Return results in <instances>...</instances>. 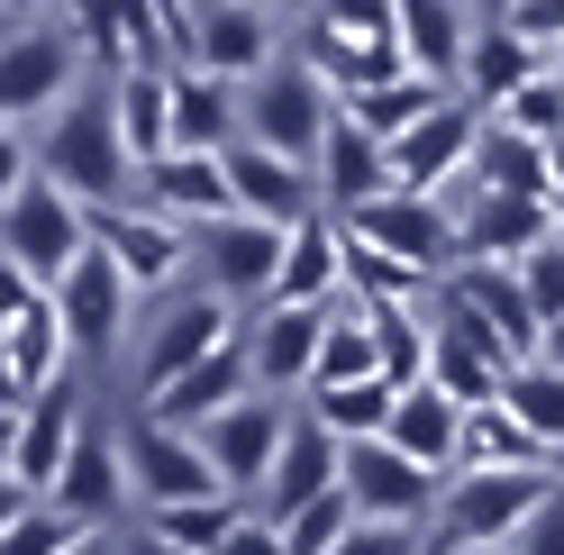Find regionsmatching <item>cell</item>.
Here are the masks:
<instances>
[{
	"mask_svg": "<svg viewBox=\"0 0 564 555\" xmlns=\"http://www.w3.org/2000/svg\"><path fill=\"white\" fill-rule=\"evenodd\" d=\"M37 173L46 183H64L83 200V210H110V200H137V146H128V128H119V91L110 74H83L74 91L55 100V110L37 119Z\"/></svg>",
	"mask_w": 564,
	"mask_h": 555,
	"instance_id": "6da1fadb",
	"label": "cell"
},
{
	"mask_svg": "<svg viewBox=\"0 0 564 555\" xmlns=\"http://www.w3.org/2000/svg\"><path fill=\"white\" fill-rule=\"evenodd\" d=\"M546 492H555L546 465H455L437 510H429V529H437L429 546H510L519 519L538 510Z\"/></svg>",
	"mask_w": 564,
	"mask_h": 555,
	"instance_id": "7a4b0ae2",
	"label": "cell"
},
{
	"mask_svg": "<svg viewBox=\"0 0 564 555\" xmlns=\"http://www.w3.org/2000/svg\"><path fill=\"white\" fill-rule=\"evenodd\" d=\"M328 119H337V91H328V74L310 55H273L264 74L246 83V137L273 146V155H292V164L319 155Z\"/></svg>",
	"mask_w": 564,
	"mask_h": 555,
	"instance_id": "3957f363",
	"label": "cell"
},
{
	"mask_svg": "<svg viewBox=\"0 0 564 555\" xmlns=\"http://www.w3.org/2000/svg\"><path fill=\"white\" fill-rule=\"evenodd\" d=\"M346 237L356 247H373V255H392V264H410V273H437L465 255V237H455V210H446V192H373V200H356L346 210Z\"/></svg>",
	"mask_w": 564,
	"mask_h": 555,
	"instance_id": "277c9868",
	"label": "cell"
},
{
	"mask_svg": "<svg viewBox=\"0 0 564 555\" xmlns=\"http://www.w3.org/2000/svg\"><path fill=\"white\" fill-rule=\"evenodd\" d=\"M91 74V46L74 37V19H37V28H10L0 37V119L28 128V119H46L64 91H74Z\"/></svg>",
	"mask_w": 564,
	"mask_h": 555,
	"instance_id": "5b68a950",
	"label": "cell"
},
{
	"mask_svg": "<svg viewBox=\"0 0 564 555\" xmlns=\"http://www.w3.org/2000/svg\"><path fill=\"white\" fill-rule=\"evenodd\" d=\"M83 247H91V210H83V200L64 192V183L28 173V183H19V200L0 210V255H10L28 283H46V292H55V273L74 264Z\"/></svg>",
	"mask_w": 564,
	"mask_h": 555,
	"instance_id": "8992f818",
	"label": "cell"
},
{
	"mask_svg": "<svg viewBox=\"0 0 564 555\" xmlns=\"http://www.w3.org/2000/svg\"><path fill=\"white\" fill-rule=\"evenodd\" d=\"M46 301H55L64 337H74V356H110V346L128 337V309L147 301V292H137V283H128V264L91 237V247L55 273V292H46Z\"/></svg>",
	"mask_w": 564,
	"mask_h": 555,
	"instance_id": "52a82bcc",
	"label": "cell"
},
{
	"mask_svg": "<svg viewBox=\"0 0 564 555\" xmlns=\"http://www.w3.org/2000/svg\"><path fill=\"white\" fill-rule=\"evenodd\" d=\"M246 319H237V301L219 292V283H200V292H164L155 301V319H147V337H137V383H173L183 364H200L209 346H228Z\"/></svg>",
	"mask_w": 564,
	"mask_h": 555,
	"instance_id": "ba28073f",
	"label": "cell"
},
{
	"mask_svg": "<svg viewBox=\"0 0 564 555\" xmlns=\"http://www.w3.org/2000/svg\"><path fill=\"white\" fill-rule=\"evenodd\" d=\"M119 456H128V492L147 501V510H164V501H200V492H228L219 465L200 456V437L173 428V420H155V410H137V420H128Z\"/></svg>",
	"mask_w": 564,
	"mask_h": 555,
	"instance_id": "9c48e42d",
	"label": "cell"
},
{
	"mask_svg": "<svg viewBox=\"0 0 564 555\" xmlns=\"http://www.w3.org/2000/svg\"><path fill=\"white\" fill-rule=\"evenodd\" d=\"M337 482L356 492V519H419V529H429V510L446 492V474L419 465V456H401L392 437H346Z\"/></svg>",
	"mask_w": 564,
	"mask_h": 555,
	"instance_id": "30bf717a",
	"label": "cell"
},
{
	"mask_svg": "<svg viewBox=\"0 0 564 555\" xmlns=\"http://www.w3.org/2000/svg\"><path fill=\"white\" fill-rule=\"evenodd\" d=\"M319 346H328V301H264L246 319V373H256V392H282V401L310 392Z\"/></svg>",
	"mask_w": 564,
	"mask_h": 555,
	"instance_id": "8fae6325",
	"label": "cell"
},
{
	"mask_svg": "<svg viewBox=\"0 0 564 555\" xmlns=\"http://www.w3.org/2000/svg\"><path fill=\"white\" fill-rule=\"evenodd\" d=\"M282 428H292L282 392H237L228 410H209L192 437H200V456L219 465V482H228V492H246V501H256V482H264V465H273Z\"/></svg>",
	"mask_w": 564,
	"mask_h": 555,
	"instance_id": "7c38bea8",
	"label": "cell"
},
{
	"mask_svg": "<svg viewBox=\"0 0 564 555\" xmlns=\"http://www.w3.org/2000/svg\"><path fill=\"white\" fill-rule=\"evenodd\" d=\"M91 237L128 264L137 292H173V283H183V264H192V228L164 219L155 200H110V210H91Z\"/></svg>",
	"mask_w": 564,
	"mask_h": 555,
	"instance_id": "4fadbf2b",
	"label": "cell"
},
{
	"mask_svg": "<svg viewBox=\"0 0 564 555\" xmlns=\"http://www.w3.org/2000/svg\"><path fill=\"white\" fill-rule=\"evenodd\" d=\"M474 137H482V100L446 91L410 137H392V183L401 192H446L455 173H474Z\"/></svg>",
	"mask_w": 564,
	"mask_h": 555,
	"instance_id": "5bb4252c",
	"label": "cell"
},
{
	"mask_svg": "<svg viewBox=\"0 0 564 555\" xmlns=\"http://www.w3.org/2000/svg\"><path fill=\"white\" fill-rule=\"evenodd\" d=\"M137 200H155L164 219H183V228H209V219H228L237 210V192H228V155L219 146H164L137 164Z\"/></svg>",
	"mask_w": 564,
	"mask_h": 555,
	"instance_id": "9a60e30c",
	"label": "cell"
},
{
	"mask_svg": "<svg viewBox=\"0 0 564 555\" xmlns=\"http://www.w3.org/2000/svg\"><path fill=\"white\" fill-rule=\"evenodd\" d=\"M83 428H91V420H83V373L64 364L55 383H37V392L19 401V428H10V474L46 492V482H55V465L74 456V437H83Z\"/></svg>",
	"mask_w": 564,
	"mask_h": 555,
	"instance_id": "2e32d148",
	"label": "cell"
},
{
	"mask_svg": "<svg viewBox=\"0 0 564 555\" xmlns=\"http://www.w3.org/2000/svg\"><path fill=\"white\" fill-rule=\"evenodd\" d=\"M192 255H200V273H209V283H219L237 309H256V301L273 292V264H282V228H273V219H246V210H228V219L192 228Z\"/></svg>",
	"mask_w": 564,
	"mask_h": 555,
	"instance_id": "e0dca14e",
	"label": "cell"
},
{
	"mask_svg": "<svg viewBox=\"0 0 564 555\" xmlns=\"http://www.w3.org/2000/svg\"><path fill=\"white\" fill-rule=\"evenodd\" d=\"M510 364H519L510 346L491 337V328L474 319V309H455V301L437 292V319H429V383H446L455 401H491Z\"/></svg>",
	"mask_w": 564,
	"mask_h": 555,
	"instance_id": "ac0fdd59",
	"label": "cell"
},
{
	"mask_svg": "<svg viewBox=\"0 0 564 555\" xmlns=\"http://www.w3.org/2000/svg\"><path fill=\"white\" fill-rule=\"evenodd\" d=\"M337 465H346V437L328 420H310V410H292V428H282L273 465L256 482V519H292L310 492H328V482H337Z\"/></svg>",
	"mask_w": 564,
	"mask_h": 555,
	"instance_id": "d6986e66",
	"label": "cell"
},
{
	"mask_svg": "<svg viewBox=\"0 0 564 555\" xmlns=\"http://www.w3.org/2000/svg\"><path fill=\"white\" fill-rule=\"evenodd\" d=\"M273 55H282V37H273V0H200V19H192V64L256 83Z\"/></svg>",
	"mask_w": 564,
	"mask_h": 555,
	"instance_id": "ffe728a7",
	"label": "cell"
},
{
	"mask_svg": "<svg viewBox=\"0 0 564 555\" xmlns=\"http://www.w3.org/2000/svg\"><path fill=\"white\" fill-rule=\"evenodd\" d=\"M219 155H228V192H237V210H246V219L292 228V219L319 210V183H310V164L256 146V137H237V146H219Z\"/></svg>",
	"mask_w": 564,
	"mask_h": 555,
	"instance_id": "44dd1931",
	"label": "cell"
},
{
	"mask_svg": "<svg viewBox=\"0 0 564 555\" xmlns=\"http://www.w3.org/2000/svg\"><path fill=\"white\" fill-rule=\"evenodd\" d=\"M310 183H319V210H337V219H346L356 200L392 192V146L337 110V119H328V137H319V155H310Z\"/></svg>",
	"mask_w": 564,
	"mask_h": 555,
	"instance_id": "7402d4cb",
	"label": "cell"
},
{
	"mask_svg": "<svg viewBox=\"0 0 564 555\" xmlns=\"http://www.w3.org/2000/svg\"><path fill=\"white\" fill-rule=\"evenodd\" d=\"M546 64H555V46H538L519 19H482L474 37H465V74H455V91L482 100V110H501L519 83H538V74H546Z\"/></svg>",
	"mask_w": 564,
	"mask_h": 555,
	"instance_id": "603a6c76",
	"label": "cell"
},
{
	"mask_svg": "<svg viewBox=\"0 0 564 555\" xmlns=\"http://www.w3.org/2000/svg\"><path fill=\"white\" fill-rule=\"evenodd\" d=\"M337 292H346V219L337 210H310V219L282 228V264H273V292L264 301H337Z\"/></svg>",
	"mask_w": 564,
	"mask_h": 555,
	"instance_id": "cb8c5ba5",
	"label": "cell"
},
{
	"mask_svg": "<svg viewBox=\"0 0 564 555\" xmlns=\"http://www.w3.org/2000/svg\"><path fill=\"white\" fill-rule=\"evenodd\" d=\"M64 19H74V37L91 46L100 74L147 64V55H173V28H164L155 0H64Z\"/></svg>",
	"mask_w": 564,
	"mask_h": 555,
	"instance_id": "d4e9b609",
	"label": "cell"
},
{
	"mask_svg": "<svg viewBox=\"0 0 564 555\" xmlns=\"http://www.w3.org/2000/svg\"><path fill=\"white\" fill-rule=\"evenodd\" d=\"M46 501H55V510H74V519H91V529H110V519L137 501V492H128V456H119V437L83 428V437H74V456L55 465Z\"/></svg>",
	"mask_w": 564,
	"mask_h": 555,
	"instance_id": "484cf974",
	"label": "cell"
},
{
	"mask_svg": "<svg viewBox=\"0 0 564 555\" xmlns=\"http://www.w3.org/2000/svg\"><path fill=\"white\" fill-rule=\"evenodd\" d=\"M246 137V83L173 55V146H237Z\"/></svg>",
	"mask_w": 564,
	"mask_h": 555,
	"instance_id": "4316f807",
	"label": "cell"
},
{
	"mask_svg": "<svg viewBox=\"0 0 564 555\" xmlns=\"http://www.w3.org/2000/svg\"><path fill=\"white\" fill-rule=\"evenodd\" d=\"M237 392H256V373H246V328L228 337V346H209L200 364H183L173 383H155V392H137L155 410V420H173V428H200L209 410H228Z\"/></svg>",
	"mask_w": 564,
	"mask_h": 555,
	"instance_id": "83f0119b",
	"label": "cell"
},
{
	"mask_svg": "<svg viewBox=\"0 0 564 555\" xmlns=\"http://www.w3.org/2000/svg\"><path fill=\"white\" fill-rule=\"evenodd\" d=\"M474 192H538V200H555V137L519 128V119H501V110H482Z\"/></svg>",
	"mask_w": 564,
	"mask_h": 555,
	"instance_id": "f1b7e54d",
	"label": "cell"
},
{
	"mask_svg": "<svg viewBox=\"0 0 564 555\" xmlns=\"http://www.w3.org/2000/svg\"><path fill=\"white\" fill-rule=\"evenodd\" d=\"M401 446V456H419V465H437V474H455L465 465V401H455L446 383H401V401H392V428H382Z\"/></svg>",
	"mask_w": 564,
	"mask_h": 555,
	"instance_id": "f546056e",
	"label": "cell"
},
{
	"mask_svg": "<svg viewBox=\"0 0 564 555\" xmlns=\"http://www.w3.org/2000/svg\"><path fill=\"white\" fill-rule=\"evenodd\" d=\"M455 237H465V255L519 264L538 237H555V200H538V192H474V210L455 219Z\"/></svg>",
	"mask_w": 564,
	"mask_h": 555,
	"instance_id": "4dcf8cb0",
	"label": "cell"
},
{
	"mask_svg": "<svg viewBox=\"0 0 564 555\" xmlns=\"http://www.w3.org/2000/svg\"><path fill=\"white\" fill-rule=\"evenodd\" d=\"M392 37H401V55L419 64V74L455 83V74H465L474 19H465V0H401V10H392Z\"/></svg>",
	"mask_w": 564,
	"mask_h": 555,
	"instance_id": "1f68e13d",
	"label": "cell"
},
{
	"mask_svg": "<svg viewBox=\"0 0 564 555\" xmlns=\"http://www.w3.org/2000/svg\"><path fill=\"white\" fill-rule=\"evenodd\" d=\"M110 91H119V128H128L137 164H147V155H164V146H173V55L119 64V74H110Z\"/></svg>",
	"mask_w": 564,
	"mask_h": 555,
	"instance_id": "d6a6232c",
	"label": "cell"
},
{
	"mask_svg": "<svg viewBox=\"0 0 564 555\" xmlns=\"http://www.w3.org/2000/svg\"><path fill=\"white\" fill-rule=\"evenodd\" d=\"M446 91H455V83H437V74H419V64H410V74H382V83H365V91H346L337 110L356 119V128H373L382 146H392V137H410V128L429 119Z\"/></svg>",
	"mask_w": 564,
	"mask_h": 555,
	"instance_id": "836d02e7",
	"label": "cell"
},
{
	"mask_svg": "<svg viewBox=\"0 0 564 555\" xmlns=\"http://www.w3.org/2000/svg\"><path fill=\"white\" fill-rule=\"evenodd\" d=\"M392 401H401L392 373H346V383H310L301 392V410L328 420L337 437H382V428H392Z\"/></svg>",
	"mask_w": 564,
	"mask_h": 555,
	"instance_id": "e575fe53",
	"label": "cell"
},
{
	"mask_svg": "<svg viewBox=\"0 0 564 555\" xmlns=\"http://www.w3.org/2000/svg\"><path fill=\"white\" fill-rule=\"evenodd\" d=\"M465 465H546V437L528 428L501 392H491V401H465Z\"/></svg>",
	"mask_w": 564,
	"mask_h": 555,
	"instance_id": "d590c367",
	"label": "cell"
},
{
	"mask_svg": "<svg viewBox=\"0 0 564 555\" xmlns=\"http://www.w3.org/2000/svg\"><path fill=\"white\" fill-rule=\"evenodd\" d=\"M246 510H256L246 492H200V501H164V510H147V529H155V537H173L183 555H219V546H228V529H237Z\"/></svg>",
	"mask_w": 564,
	"mask_h": 555,
	"instance_id": "8d00e7d4",
	"label": "cell"
},
{
	"mask_svg": "<svg viewBox=\"0 0 564 555\" xmlns=\"http://www.w3.org/2000/svg\"><path fill=\"white\" fill-rule=\"evenodd\" d=\"M501 401L519 410L528 428H538L546 446H564V364H546V356H519L510 373H501Z\"/></svg>",
	"mask_w": 564,
	"mask_h": 555,
	"instance_id": "74e56055",
	"label": "cell"
},
{
	"mask_svg": "<svg viewBox=\"0 0 564 555\" xmlns=\"http://www.w3.org/2000/svg\"><path fill=\"white\" fill-rule=\"evenodd\" d=\"M0 346H10V364H19V383H28V392H37V383H55V373L74 364V337H64L55 301H37V309H28V319L0 337Z\"/></svg>",
	"mask_w": 564,
	"mask_h": 555,
	"instance_id": "f35d334b",
	"label": "cell"
},
{
	"mask_svg": "<svg viewBox=\"0 0 564 555\" xmlns=\"http://www.w3.org/2000/svg\"><path fill=\"white\" fill-rule=\"evenodd\" d=\"M273 529H282V546H292V555H328L346 529H356V492H346V482H328V492H310L292 519H273Z\"/></svg>",
	"mask_w": 564,
	"mask_h": 555,
	"instance_id": "ab89813d",
	"label": "cell"
},
{
	"mask_svg": "<svg viewBox=\"0 0 564 555\" xmlns=\"http://www.w3.org/2000/svg\"><path fill=\"white\" fill-rule=\"evenodd\" d=\"M91 529V519H74V510H55L46 492L37 501H28L19 519H10V529H0V555H64V546H74Z\"/></svg>",
	"mask_w": 564,
	"mask_h": 555,
	"instance_id": "60d3db41",
	"label": "cell"
},
{
	"mask_svg": "<svg viewBox=\"0 0 564 555\" xmlns=\"http://www.w3.org/2000/svg\"><path fill=\"white\" fill-rule=\"evenodd\" d=\"M519 283H528V301H538V319H555V309H564V228L538 237V247L519 255Z\"/></svg>",
	"mask_w": 564,
	"mask_h": 555,
	"instance_id": "b9f144b4",
	"label": "cell"
},
{
	"mask_svg": "<svg viewBox=\"0 0 564 555\" xmlns=\"http://www.w3.org/2000/svg\"><path fill=\"white\" fill-rule=\"evenodd\" d=\"M328 555H429V537H419V519H356Z\"/></svg>",
	"mask_w": 564,
	"mask_h": 555,
	"instance_id": "7bdbcfd3",
	"label": "cell"
},
{
	"mask_svg": "<svg viewBox=\"0 0 564 555\" xmlns=\"http://www.w3.org/2000/svg\"><path fill=\"white\" fill-rule=\"evenodd\" d=\"M501 119H519V128H538V137H564V91H555V74H538V83H519V91L501 100Z\"/></svg>",
	"mask_w": 564,
	"mask_h": 555,
	"instance_id": "ee69618b",
	"label": "cell"
},
{
	"mask_svg": "<svg viewBox=\"0 0 564 555\" xmlns=\"http://www.w3.org/2000/svg\"><path fill=\"white\" fill-rule=\"evenodd\" d=\"M392 10L401 0H310L319 28H356V37H392Z\"/></svg>",
	"mask_w": 564,
	"mask_h": 555,
	"instance_id": "f6af8a7d",
	"label": "cell"
},
{
	"mask_svg": "<svg viewBox=\"0 0 564 555\" xmlns=\"http://www.w3.org/2000/svg\"><path fill=\"white\" fill-rule=\"evenodd\" d=\"M510 555H564V492H546L538 510L519 519V537H510Z\"/></svg>",
	"mask_w": 564,
	"mask_h": 555,
	"instance_id": "bcb514c9",
	"label": "cell"
},
{
	"mask_svg": "<svg viewBox=\"0 0 564 555\" xmlns=\"http://www.w3.org/2000/svg\"><path fill=\"white\" fill-rule=\"evenodd\" d=\"M28 173H37V146H28V128H10V119H0V210L19 200V183H28Z\"/></svg>",
	"mask_w": 564,
	"mask_h": 555,
	"instance_id": "7dc6e473",
	"label": "cell"
},
{
	"mask_svg": "<svg viewBox=\"0 0 564 555\" xmlns=\"http://www.w3.org/2000/svg\"><path fill=\"white\" fill-rule=\"evenodd\" d=\"M37 301H46V283H28V273H19L10 255H0V337H10V328H19Z\"/></svg>",
	"mask_w": 564,
	"mask_h": 555,
	"instance_id": "c3c4849f",
	"label": "cell"
},
{
	"mask_svg": "<svg viewBox=\"0 0 564 555\" xmlns=\"http://www.w3.org/2000/svg\"><path fill=\"white\" fill-rule=\"evenodd\" d=\"M219 555H292V546H282V529H273V519H256V510H246L237 529H228V546H219Z\"/></svg>",
	"mask_w": 564,
	"mask_h": 555,
	"instance_id": "681fc988",
	"label": "cell"
},
{
	"mask_svg": "<svg viewBox=\"0 0 564 555\" xmlns=\"http://www.w3.org/2000/svg\"><path fill=\"white\" fill-rule=\"evenodd\" d=\"M28 501H37V482H19V474H10V465H0V529H10V519H19V510H28Z\"/></svg>",
	"mask_w": 564,
	"mask_h": 555,
	"instance_id": "f907efd6",
	"label": "cell"
},
{
	"mask_svg": "<svg viewBox=\"0 0 564 555\" xmlns=\"http://www.w3.org/2000/svg\"><path fill=\"white\" fill-rule=\"evenodd\" d=\"M28 401V383H19V364H10V346H0V410H19Z\"/></svg>",
	"mask_w": 564,
	"mask_h": 555,
	"instance_id": "816d5d0a",
	"label": "cell"
},
{
	"mask_svg": "<svg viewBox=\"0 0 564 555\" xmlns=\"http://www.w3.org/2000/svg\"><path fill=\"white\" fill-rule=\"evenodd\" d=\"M119 555H183V546H173V537H155V529H137V537H128Z\"/></svg>",
	"mask_w": 564,
	"mask_h": 555,
	"instance_id": "f5cc1de1",
	"label": "cell"
},
{
	"mask_svg": "<svg viewBox=\"0 0 564 555\" xmlns=\"http://www.w3.org/2000/svg\"><path fill=\"white\" fill-rule=\"evenodd\" d=\"M538 356H546V364H564V309L546 319V337H538Z\"/></svg>",
	"mask_w": 564,
	"mask_h": 555,
	"instance_id": "db71d44e",
	"label": "cell"
},
{
	"mask_svg": "<svg viewBox=\"0 0 564 555\" xmlns=\"http://www.w3.org/2000/svg\"><path fill=\"white\" fill-rule=\"evenodd\" d=\"M46 10H64V0H0V19H46Z\"/></svg>",
	"mask_w": 564,
	"mask_h": 555,
	"instance_id": "11a10c76",
	"label": "cell"
},
{
	"mask_svg": "<svg viewBox=\"0 0 564 555\" xmlns=\"http://www.w3.org/2000/svg\"><path fill=\"white\" fill-rule=\"evenodd\" d=\"M64 555H119V546H110V537H100V529H83L74 546H64Z\"/></svg>",
	"mask_w": 564,
	"mask_h": 555,
	"instance_id": "9f6ffc18",
	"label": "cell"
},
{
	"mask_svg": "<svg viewBox=\"0 0 564 555\" xmlns=\"http://www.w3.org/2000/svg\"><path fill=\"white\" fill-rule=\"evenodd\" d=\"M555 228H564V137H555Z\"/></svg>",
	"mask_w": 564,
	"mask_h": 555,
	"instance_id": "6f0895ef",
	"label": "cell"
},
{
	"mask_svg": "<svg viewBox=\"0 0 564 555\" xmlns=\"http://www.w3.org/2000/svg\"><path fill=\"white\" fill-rule=\"evenodd\" d=\"M465 10H482V19H510V10H519V0H465Z\"/></svg>",
	"mask_w": 564,
	"mask_h": 555,
	"instance_id": "680465c9",
	"label": "cell"
},
{
	"mask_svg": "<svg viewBox=\"0 0 564 555\" xmlns=\"http://www.w3.org/2000/svg\"><path fill=\"white\" fill-rule=\"evenodd\" d=\"M429 555H510V546H429Z\"/></svg>",
	"mask_w": 564,
	"mask_h": 555,
	"instance_id": "91938a15",
	"label": "cell"
},
{
	"mask_svg": "<svg viewBox=\"0 0 564 555\" xmlns=\"http://www.w3.org/2000/svg\"><path fill=\"white\" fill-rule=\"evenodd\" d=\"M546 474H555V492H564V446H546Z\"/></svg>",
	"mask_w": 564,
	"mask_h": 555,
	"instance_id": "94428289",
	"label": "cell"
}]
</instances>
